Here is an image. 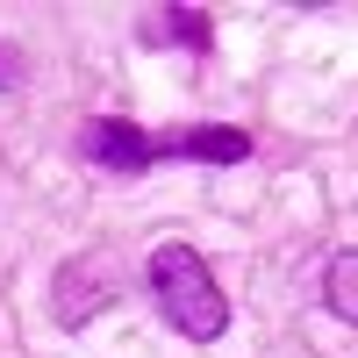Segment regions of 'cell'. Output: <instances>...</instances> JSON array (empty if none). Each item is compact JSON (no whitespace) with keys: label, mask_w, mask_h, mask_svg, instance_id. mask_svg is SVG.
Masks as SVG:
<instances>
[{"label":"cell","mask_w":358,"mask_h":358,"mask_svg":"<svg viewBox=\"0 0 358 358\" xmlns=\"http://www.w3.org/2000/svg\"><path fill=\"white\" fill-rule=\"evenodd\" d=\"M322 301H330L337 322H358V251H337L322 265Z\"/></svg>","instance_id":"6"},{"label":"cell","mask_w":358,"mask_h":358,"mask_svg":"<svg viewBox=\"0 0 358 358\" xmlns=\"http://www.w3.org/2000/svg\"><path fill=\"white\" fill-rule=\"evenodd\" d=\"M158 158H201V165H236L251 158V136L244 129H222V122H201V129H158L151 136Z\"/></svg>","instance_id":"4"},{"label":"cell","mask_w":358,"mask_h":358,"mask_svg":"<svg viewBox=\"0 0 358 358\" xmlns=\"http://www.w3.org/2000/svg\"><path fill=\"white\" fill-rule=\"evenodd\" d=\"M136 36H143V43H187L194 57H208V36H215V29H208L201 8H158V15L136 22Z\"/></svg>","instance_id":"5"},{"label":"cell","mask_w":358,"mask_h":358,"mask_svg":"<svg viewBox=\"0 0 358 358\" xmlns=\"http://www.w3.org/2000/svg\"><path fill=\"white\" fill-rule=\"evenodd\" d=\"M108 301H115V251H79V258L57 265V280H50L57 330H86Z\"/></svg>","instance_id":"2"},{"label":"cell","mask_w":358,"mask_h":358,"mask_svg":"<svg viewBox=\"0 0 358 358\" xmlns=\"http://www.w3.org/2000/svg\"><path fill=\"white\" fill-rule=\"evenodd\" d=\"M79 158H86V165H101V172H115V179H136V172H151V165H158L151 129L122 122V115H101V122H86Z\"/></svg>","instance_id":"3"},{"label":"cell","mask_w":358,"mask_h":358,"mask_svg":"<svg viewBox=\"0 0 358 358\" xmlns=\"http://www.w3.org/2000/svg\"><path fill=\"white\" fill-rule=\"evenodd\" d=\"M0 86H22V50L0 43Z\"/></svg>","instance_id":"7"},{"label":"cell","mask_w":358,"mask_h":358,"mask_svg":"<svg viewBox=\"0 0 358 358\" xmlns=\"http://www.w3.org/2000/svg\"><path fill=\"white\" fill-rule=\"evenodd\" d=\"M151 294H158V308L179 337H194V344L222 337L229 301H222V287H215V273H208V258L194 244H158L151 251Z\"/></svg>","instance_id":"1"}]
</instances>
